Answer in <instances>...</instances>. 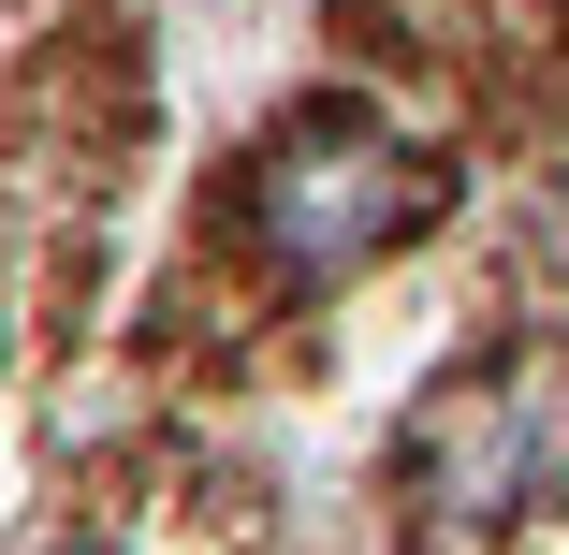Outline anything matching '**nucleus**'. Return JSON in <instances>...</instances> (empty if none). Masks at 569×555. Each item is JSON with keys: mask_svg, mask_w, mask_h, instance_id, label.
Returning <instances> with one entry per match:
<instances>
[{"mask_svg": "<svg viewBox=\"0 0 569 555\" xmlns=\"http://www.w3.org/2000/svg\"><path fill=\"white\" fill-rule=\"evenodd\" d=\"M423 219V161L366 118H292L263 161H249V249L292 264V278H351L380 264L395 235Z\"/></svg>", "mask_w": 569, "mask_h": 555, "instance_id": "f257e3e1", "label": "nucleus"}, {"mask_svg": "<svg viewBox=\"0 0 569 555\" xmlns=\"http://www.w3.org/2000/svg\"><path fill=\"white\" fill-rule=\"evenodd\" d=\"M555 468H569V424H555L540 380H468V395H438V424H423V512L438 526H497Z\"/></svg>", "mask_w": 569, "mask_h": 555, "instance_id": "f03ea898", "label": "nucleus"}]
</instances>
